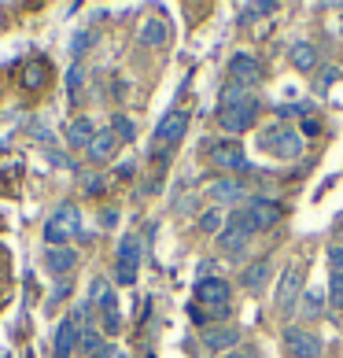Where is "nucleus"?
Segmentation results:
<instances>
[{
  "instance_id": "1",
  "label": "nucleus",
  "mask_w": 343,
  "mask_h": 358,
  "mask_svg": "<svg viewBox=\"0 0 343 358\" xmlns=\"http://www.w3.org/2000/svg\"><path fill=\"white\" fill-rule=\"evenodd\" d=\"M258 148L273 152L277 159H299V152H302V137H299V129H295V126L273 122V126H266V129L258 134Z\"/></svg>"
},
{
  "instance_id": "2",
  "label": "nucleus",
  "mask_w": 343,
  "mask_h": 358,
  "mask_svg": "<svg viewBox=\"0 0 343 358\" xmlns=\"http://www.w3.org/2000/svg\"><path fill=\"white\" fill-rule=\"evenodd\" d=\"M144 259V244L137 233H126L115 251V285H137V270Z\"/></svg>"
},
{
  "instance_id": "3",
  "label": "nucleus",
  "mask_w": 343,
  "mask_h": 358,
  "mask_svg": "<svg viewBox=\"0 0 343 358\" xmlns=\"http://www.w3.org/2000/svg\"><path fill=\"white\" fill-rule=\"evenodd\" d=\"M299 296H302V273L295 262H288L281 270V281H277V292H273V310L281 317H295L299 310Z\"/></svg>"
},
{
  "instance_id": "4",
  "label": "nucleus",
  "mask_w": 343,
  "mask_h": 358,
  "mask_svg": "<svg viewBox=\"0 0 343 358\" xmlns=\"http://www.w3.org/2000/svg\"><path fill=\"white\" fill-rule=\"evenodd\" d=\"M281 343L292 358H321L325 355V340L318 333H310L307 325H284L281 329Z\"/></svg>"
},
{
  "instance_id": "5",
  "label": "nucleus",
  "mask_w": 343,
  "mask_h": 358,
  "mask_svg": "<svg viewBox=\"0 0 343 358\" xmlns=\"http://www.w3.org/2000/svg\"><path fill=\"white\" fill-rule=\"evenodd\" d=\"M203 196L210 200V207H244L247 200H251V192H247V185L240 178H214V181H207V189Z\"/></svg>"
},
{
  "instance_id": "6",
  "label": "nucleus",
  "mask_w": 343,
  "mask_h": 358,
  "mask_svg": "<svg viewBox=\"0 0 343 358\" xmlns=\"http://www.w3.org/2000/svg\"><path fill=\"white\" fill-rule=\"evenodd\" d=\"M210 166H218L226 178H233V174H247V170H251V163H247V152H244L236 141H221V144H214V148H210Z\"/></svg>"
},
{
  "instance_id": "7",
  "label": "nucleus",
  "mask_w": 343,
  "mask_h": 358,
  "mask_svg": "<svg viewBox=\"0 0 343 358\" xmlns=\"http://www.w3.org/2000/svg\"><path fill=\"white\" fill-rule=\"evenodd\" d=\"M226 82L255 89L262 82V63L251 56V52H236V56H229V63H226Z\"/></svg>"
},
{
  "instance_id": "8",
  "label": "nucleus",
  "mask_w": 343,
  "mask_h": 358,
  "mask_svg": "<svg viewBox=\"0 0 343 358\" xmlns=\"http://www.w3.org/2000/svg\"><path fill=\"white\" fill-rule=\"evenodd\" d=\"M229 299H233V285L226 277H200V281H196V303H200V307H207V310L229 307Z\"/></svg>"
},
{
  "instance_id": "9",
  "label": "nucleus",
  "mask_w": 343,
  "mask_h": 358,
  "mask_svg": "<svg viewBox=\"0 0 343 358\" xmlns=\"http://www.w3.org/2000/svg\"><path fill=\"white\" fill-rule=\"evenodd\" d=\"M258 118V100H247L240 108H218V126L226 134H247Z\"/></svg>"
},
{
  "instance_id": "10",
  "label": "nucleus",
  "mask_w": 343,
  "mask_h": 358,
  "mask_svg": "<svg viewBox=\"0 0 343 358\" xmlns=\"http://www.w3.org/2000/svg\"><path fill=\"white\" fill-rule=\"evenodd\" d=\"M200 343L207 351H218V355H229V351H236L240 348V329L236 325H207L203 333H200Z\"/></svg>"
},
{
  "instance_id": "11",
  "label": "nucleus",
  "mask_w": 343,
  "mask_h": 358,
  "mask_svg": "<svg viewBox=\"0 0 343 358\" xmlns=\"http://www.w3.org/2000/svg\"><path fill=\"white\" fill-rule=\"evenodd\" d=\"M189 122H192V115L184 111V108L166 111L159 118V126H155V141H159V144H177L184 134H189Z\"/></svg>"
},
{
  "instance_id": "12",
  "label": "nucleus",
  "mask_w": 343,
  "mask_h": 358,
  "mask_svg": "<svg viewBox=\"0 0 343 358\" xmlns=\"http://www.w3.org/2000/svg\"><path fill=\"white\" fill-rule=\"evenodd\" d=\"M244 207L251 210L255 229H273V225H281V218H284V207L277 200H270V196H255L251 192V200H247Z\"/></svg>"
},
{
  "instance_id": "13",
  "label": "nucleus",
  "mask_w": 343,
  "mask_h": 358,
  "mask_svg": "<svg viewBox=\"0 0 343 358\" xmlns=\"http://www.w3.org/2000/svg\"><path fill=\"white\" fill-rule=\"evenodd\" d=\"M270 281H273V259H270V255H258V259H251V262L240 270V285H244L247 292H262Z\"/></svg>"
},
{
  "instance_id": "14",
  "label": "nucleus",
  "mask_w": 343,
  "mask_h": 358,
  "mask_svg": "<svg viewBox=\"0 0 343 358\" xmlns=\"http://www.w3.org/2000/svg\"><path fill=\"white\" fill-rule=\"evenodd\" d=\"M214 244H218V255H226V259H247V251H251V236L247 233H240V229H221L218 236H214Z\"/></svg>"
},
{
  "instance_id": "15",
  "label": "nucleus",
  "mask_w": 343,
  "mask_h": 358,
  "mask_svg": "<svg viewBox=\"0 0 343 358\" xmlns=\"http://www.w3.org/2000/svg\"><path fill=\"white\" fill-rule=\"evenodd\" d=\"M67 148H74V152H85L89 144H92V137H96V122H92L89 115H74L71 118V126H67Z\"/></svg>"
},
{
  "instance_id": "16",
  "label": "nucleus",
  "mask_w": 343,
  "mask_h": 358,
  "mask_svg": "<svg viewBox=\"0 0 343 358\" xmlns=\"http://www.w3.org/2000/svg\"><path fill=\"white\" fill-rule=\"evenodd\" d=\"M288 59H292V67H295V71H302V74H314V71H321L318 45H310V41H295L292 48H288Z\"/></svg>"
},
{
  "instance_id": "17",
  "label": "nucleus",
  "mask_w": 343,
  "mask_h": 358,
  "mask_svg": "<svg viewBox=\"0 0 343 358\" xmlns=\"http://www.w3.org/2000/svg\"><path fill=\"white\" fill-rule=\"evenodd\" d=\"M45 266H48V273H56L59 281L67 277L74 266H78V251L67 244V248H48L45 251Z\"/></svg>"
},
{
  "instance_id": "18",
  "label": "nucleus",
  "mask_w": 343,
  "mask_h": 358,
  "mask_svg": "<svg viewBox=\"0 0 343 358\" xmlns=\"http://www.w3.org/2000/svg\"><path fill=\"white\" fill-rule=\"evenodd\" d=\"M115 148H118V137L108 126V129H96V137H92V144L85 148V155H89V163H108V159L115 155Z\"/></svg>"
},
{
  "instance_id": "19",
  "label": "nucleus",
  "mask_w": 343,
  "mask_h": 358,
  "mask_svg": "<svg viewBox=\"0 0 343 358\" xmlns=\"http://www.w3.org/2000/svg\"><path fill=\"white\" fill-rule=\"evenodd\" d=\"M118 329H122V307H118V296L111 292V296L100 303V333L115 336Z\"/></svg>"
},
{
  "instance_id": "20",
  "label": "nucleus",
  "mask_w": 343,
  "mask_h": 358,
  "mask_svg": "<svg viewBox=\"0 0 343 358\" xmlns=\"http://www.w3.org/2000/svg\"><path fill=\"white\" fill-rule=\"evenodd\" d=\"M166 37H170L166 19H159V15L144 19V26H140V45H148V48H163V45H166Z\"/></svg>"
},
{
  "instance_id": "21",
  "label": "nucleus",
  "mask_w": 343,
  "mask_h": 358,
  "mask_svg": "<svg viewBox=\"0 0 343 358\" xmlns=\"http://www.w3.org/2000/svg\"><path fill=\"white\" fill-rule=\"evenodd\" d=\"M321 310H325V296H321V292H314V288H302L295 317H302V322H314V317H321Z\"/></svg>"
},
{
  "instance_id": "22",
  "label": "nucleus",
  "mask_w": 343,
  "mask_h": 358,
  "mask_svg": "<svg viewBox=\"0 0 343 358\" xmlns=\"http://www.w3.org/2000/svg\"><path fill=\"white\" fill-rule=\"evenodd\" d=\"M196 229H200L203 236H218L221 229H226V215H221V207H207L196 215Z\"/></svg>"
},
{
  "instance_id": "23",
  "label": "nucleus",
  "mask_w": 343,
  "mask_h": 358,
  "mask_svg": "<svg viewBox=\"0 0 343 358\" xmlns=\"http://www.w3.org/2000/svg\"><path fill=\"white\" fill-rule=\"evenodd\" d=\"M247 100H255L247 85H233V82H226V85H221V92H218V108H240V103H247Z\"/></svg>"
},
{
  "instance_id": "24",
  "label": "nucleus",
  "mask_w": 343,
  "mask_h": 358,
  "mask_svg": "<svg viewBox=\"0 0 343 358\" xmlns=\"http://www.w3.org/2000/svg\"><path fill=\"white\" fill-rule=\"evenodd\" d=\"M71 236H74V233L67 229V225H59L56 218H48V222H45V244H48V248H67Z\"/></svg>"
},
{
  "instance_id": "25",
  "label": "nucleus",
  "mask_w": 343,
  "mask_h": 358,
  "mask_svg": "<svg viewBox=\"0 0 343 358\" xmlns=\"http://www.w3.org/2000/svg\"><path fill=\"white\" fill-rule=\"evenodd\" d=\"M100 348H103V333H100V329H92V325H85L82 329V340H78V351H82L85 358H92Z\"/></svg>"
},
{
  "instance_id": "26",
  "label": "nucleus",
  "mask_w": 343,
  "mask_h": 358,
  "mask_svg": "<svg viewBox=\"0 0 343 358\" xmlns=\"http://www.w3.org/2000/svg\"><path fill=\"white\" fill-rule=\"evenodd\" d=\"M52 218H56L59 225H67L71 233H78V229H82V215H78V207H74V203H59V207H56V215H52Z\"/></svg>"
},
{
  "instance_id": "27",
  "label": "nucleus",
  "mask_w": 343,
  "mask_h": 358,
  "mask_svg": "<svg viewBox=\"0 0 343 358\" xmlns=\"http://www.w3.org/2000/svg\"><path fill=\"white\" fill-rule=\"evenodd\" d=\"M111 129H115L118 144H122V141H133V137H137V126H133V118H126V115H111Z\"/></svg>"
},
{
  "instance_id": "28",
  "label": "nucleus",
  "mask_w": 343,
  "mask_h": 358,
  "mask_svg": "<svg viewBox=\"0 0 343 358\" xmlns=\"http://www.w3.org/2000/svg\"><path fill=\"white\" fill-rule=\"evenodd\" d=\"M258 15H277V4H240V22H255Z\"/></svg>"
},
{
  "instance_id": "29",
  "label": "nucleus",
  "mask_w": 343,
  "mask_h": 358,
  "mask_svg": "<svg viewBox=\"0 0 343 358\" xmlns=\"http://www.w3.org/2000/svg\"><path fill=\"white\" fill-rule=\"evenodd\" d=\"M92 41H96V34H89V30H78V34H74V41H71V56H74V63H82V56L89 52Z\"/></svg>"
},
{
  "instance_id": "30",
  "label": "nucleus",
  "mask_w": 343,
  "mask_h": 358,
  "mask_svg": "<svg viewBox=\"0 0 343 358\" xmlns=\"http://www.w3.org/2000/svg\"><path fill=\"white\" fill-rule=\"evenodd\" d=\"M111 292H115V288H111V281H103V277H96V281L89 285V303H92V307H100V303L108 299Z\"/></svg>"
},
{
  "instance_id": "31",
  "label": "nucleus",
  "mask_w": 343,
  "mask_h": 358,
  "mask_svg": "<svg viewBox=\"0 0 343 358\" xmlns=\"http://www.w3.org/2000/svg\"><path fill=\"white\" fill-rule=\"evenodd\" d=\"M328 303L343 314V273H333L328 277Z\"/></svg>"
},
{
  "instance_id": "32",
  "label": "nucleus",
  "mask_w": 343,
  "mask_h": 358,
  "mask_svg": "<svg viewBox=\"0 0 343 358\" xmlns=\"http://www.w3.org/2000/svg\"><path fill=\"white\" fill-rule=\"evenodd\" d=\"M82 82H85V67H82V63H74V67L67 71V92H71V100H78Z\"/></svg>"
},
{
  "instance_id": "33",
  "label": "nucleus",
  "mask_w": 343,
  "mask_h": 358,
  "mask_svg": "<svg viewBox=\"0 0 343 358\" xmlns=\"http://www.w3.org/2000/svg\"><path fill=\"white\" fill-rule=\"evenodd\" d=\"M82 189H85V196H103V189H108V181H103L100 174H89V178L82 181Z\"/></svg>"
},
{
  "instance_id": "34",
  "label": "nucleus",
  "mask_w": 343,
  "mask_h": 358,
  "mask_svg": "<svg viewBox=\"0 0 343 358\" xmlns=\"http://www.w3.org/2000/svg\"><path fill=\"white\" fill-rule=\"evenodd\" d=\"M41 74H45V63H34V67H26L22 85H34V89H37V85H45V78H41Z\"/></svg>"
},
{
  "instance_id": "35",
  "label": "nucleus",
  "mask_w": 343,
  "mask_h": 358,
  "mask_svg": "<svg viewBox=\"0 0 343 358\" xmlns=\"http://www.w3.org/2000/svg\"><path fill=\"white\" fill-rule=\"evenodd\" d=\"M328 266H333V273H343V244H328Z\"/></svg>"
},
{
  "instance_id": "36",
  "label": "nucleus",
  "mask_w": 343,
  "mask_h": 358,
  "mask_svg": "<svg viewBox=\"0 0 343 358\" xmlns=\"http://www.w3.org/2000/svg\"><path fill=\"white\" fill-rule=\"evenodd\" d=\"M318 134H321V122H318L314 115H310V118H302V122H299V137H302V141H307V137H318Z\"/></svg>"
},
{
  "instance_id": "37",
  "label": "nucleus",
  "mask_w": 343,
  "mask_h": 358,
  "mask_svg": "<svg viewBox=\"0 0 343 358\" xmlns=\"http://www.w3.org/2000/svg\"><path fill=\"white\" fill-rule=\"evenodd\" d=\"M340 78V71L336 67H321L318 71V92H325V89H333V82Z\"/></svg>"
},
{
  "instance_id": "38",
  "label": "nucleus",
  "mask_w": 343,
  "mask_h": 358,
  "mask_svg": "<svg viewBox=\"0 0 343 358\" xmlns=\"http://www.w3.org/2000/svg\"><path fill=\"white\" fill-rule=\"evenodd\" d=\"M100 225H103V229H115V225H118V207H103L100 210Z\"/></svg>"
},
{
  "instance_id": "39",
  "label": "nucleus",
  "mask_w": 343,
  "mask_h": 358,
  "mask_svg": "<svg viewBox=\"0 0 343 358\" xmlns=\"http://www.w3.org/2000/svg\"><path fill=\"white\" fill-rule=\"evenodd\" d=\"M226 358H258V351H255V348H247V343H240V348L229 351Z\"/></svg>"
},
{
  "instance_id": "40",
  "label": "nucleus",
  "mask_w": 343,
  "mask_h": 358,
  "mask_svg": "<svg viewBox=\"0 0 343 358\" xmlns=\"http://www.w3.org/2000/svg\"><path fill=\"white\" fill-rule=\"evenodd\" d=\"M67 296H71V281L63 277V281L56 285V292H52V299H67Z\"/></svg>"
},
{
  "instance_id": "41",
  "label": "nucleus",
  "mask_w": 343,
  "mask_h": 358,
  "mask_svg": "<svg viewBox=\"0 0 343 358\" xmlns=\"http://www.w3.org/2000/svg\"><path fill=\"white\" fill-rule=\"evenodd\" d=\"M115 174L122 178V181H126V178H133V174H137V163H118V170H115Z\"/></svg>"
},
{
  "instance_id": "42",
  "label": "nucleus",
  "mask_w": 343,
  "mask_h": 358,
  "mask_svg": "<svg viewBox=\"0 0 343 358\" xmlns=\"http://www.w3.org/2000/svg\"><path fill=\"white\" fill-rule=\"evenodd\" d=\"M48 159H52L56 166H67V170L74 166V163H71V155H63V152H48Z\"/></svg>"
},
{
  "instance_id": "43",
  "label": "nucleus",
  "mask_w": 343,
  "mask_h": 358,
  "mask_svg": "<svg viewBox=\"0 0 343 358\" xmlns=\"http://www.w3.org/2000/svg\"><path fill=\"white\" fill-rule=\"evenodd\" d=\"M333 236H336V241L343 244V210H340V215L333 218Z\"/></svg>"
},
{
  "instance_id": "44",
  "label": "nucleus",
  "mask_w": 343,
  "mask_h": 358,
  "mask_svg": "<svg viewBox=\"0 0 343 358\" xmlns=\"http://www.w3.org/2000/svg\"><path fill=\"white\" fill-rule=\"evenodd\" d=\"M115 355V348H111V343H103V348L96 351V355H92V358H111Z\"/></svg>"
},
{
  "instance_id": "45",
  "label": "nucleus",
  "mask_w": 343,
  "mask_h": 358,
  "mask_svg": "<svg viewBox=\"0 0 343 358\" xmlns=\"http://www.w3.org/2000/svg\"><path fill=\"white\" fill-rule=\"evenodd\" d=\"M340 41H343V26H340Z\"/></svg>"
}]
</instances>
